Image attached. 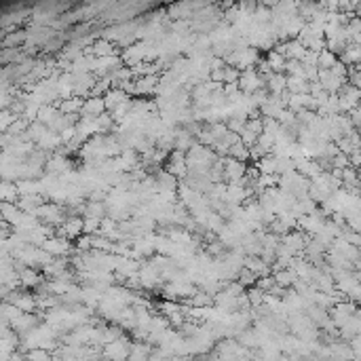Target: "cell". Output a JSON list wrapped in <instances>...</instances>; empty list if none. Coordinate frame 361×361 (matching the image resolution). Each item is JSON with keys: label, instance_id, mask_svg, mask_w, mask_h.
Listing matches in <instances>:
<instances>
[{"label": "cell", "instance_id": "6da1fadb", "mask_svg": "<svg viewBox=\"0 0 361 361\" xmlns=\"http://www.w3.org/2000/svg\"><path fill=\"white\" fill-rule=\"evenodd\" d=\"M104 102L102 100H98V98H93V100H89L87 104H83V110L87 112V114H91V119H98L100 114L104 112Z\"/></svg>", "mask_w": 361, "mask_h": 361}]
</instances>
